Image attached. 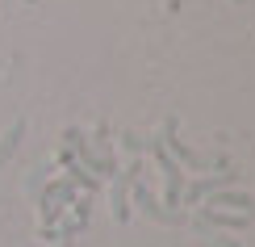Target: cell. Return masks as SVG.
I'll return each instance as SVG.
<instances>
[{"label":"cell","mask_w":255,"mask_h":247,"mask_svg":"<svg viewBox=\"0 0 255 247\" xmlns=\"http://www.w3.org/2000/svg\"><path fill=\"white\" fill-rule=\"evenodd\" d=\"M25 126H29L25 117H17V122L8 126L4 134H0V168H4L8 159H13V151H17V147H21V138H25Z\"/></svg>","instance_id":"8992f818"},{"label":"cell","mask_w":255,"mask_h":247,"mask_svg":"<svg viewBox=\"0 0 255 247\" xmlns=\"http://www.w3.org/2000/svg\"><path fill=\"white\" fill-rule=\"evenodd\" d=\"M59 247H71V239H59Z\"/></svg>","instance_id":"52a82bcc"},{"label":"cell","mask_w":255,"mask_h":247,"mask_svg":"<svg viewBox=\"0 0 255 247\" xmlns=\"http://www.w3.org/2000/svg\"><path fill=\"white\" fill-rule=\"evenodd\" d=\"M230 180H235V172H214V176H205V180H193V185L184 189V197H188V201H205L209 193H218V189H226Z\"/></svg>","instance_id":"5b68a950"},{"label":"cell","mask_w":255,"mask_h":247,"mask_svg":"<svg viewBox=\"0 0 255 247\" xmlns=\"http://www.w3.org/2000/svg\"><path fill=\"white\" fill-rule=\"evenodd\" d=\"M138 180V164L113 172V193H109V210H113V222H126L130 218V189Z\"/></svg>","instance_id":"7a4b0ae2"},{"label":"cell","mask_w":255,"mask_h":247,"mask_svg":"<svg viewBox=\"0 0 255 247\" xmlns=\"http://www.w3.org/2000/svg\"><path fill=\"white\" fill-rule=\"evenodd\" d=\"M151 155H155V164H159V172H163V206H172V210H180V193H184V172H180V164L172 155L163 151V143H151Z\"/></svg>","instance_id":"6da1fadb"},{"label":"cell","mask_w":255,"mask_h":247,"mask_svg":"<svg viewBox=\"0 0 255 247\" xmlns=\"http://www.w3.org/2000/svg\"><path fill=\"white\" fill-rule=\"evenodd\" d=\"M209 210H226V214H247V218L255 222V197H247V193H235V189H218L209 193Z\"/></svg>","instance_id":"277c9868"},{"label":"cell","mask_w":255,"mask_h":247,"mask_svg":"<svg viewBox=\"0 0 255 247\" xmlns=\"http://www.w3.org/2000/svg\"><path fill=\"white\" fill-rule=\"evenodd\" d=\"M130 193H134V206L142 210L146 218L163 222V227H180V222H184V214H180V210H167V206H159V201H155V193L146 189V185H134Z\"/></svg>","instance_id":"3957f363"},{"label":"cell","mask_w":255,"mask_h":247,"mask_svg":"<svg viewBox=\"0 0 255 247\" xmlns=\"http://www.w3.org/2000/svg\"><path fill=\"white\" fill-rule=\"evenodd\" d=\"M235 4H239V0H235Z\"/></svg>","instance_id":"ba28073f"}]
</instances>
